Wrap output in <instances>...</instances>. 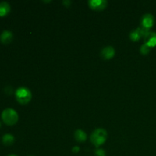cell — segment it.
<instances>
[{
    "label": "cell",
    "mask_w": 156,
    "mask_h": 156,
    "mask_svg": "<svg viewBox=\"0 0 156 156\" xmlns=\"http://www.w3.org/2000/svg\"><path fill=\"white\" fill-rule=\"evenodd\" d=\"M2 120L9 126L15 125L18 120V114L12 108H6L2 112Z\"/></svg>",
    "instance_id": "1"
},
{
    "label": "cell",
    "mask_w": 156,
    "mask_h": 156,
    "mask_svg": "<svg viewBox=\"0 0 156 156\" xmlns=\"http://www.w3.org/2000/svg\"><path fill=\"white\" fill-rule=\"evenodd\" d=\"M15 98L18 103L21 105H27L31 100L32 94L28 88L25 87H20L15 91Z\"/></svg>",
    "instance_id": "2"
},
{
    "label": "cell",
    "mask_w": 156,
    "mask_h": 156,
    "mask_svg": "<svg viewBox=\"0 0 156 156\" xmlns=\"http://www.w3.org/2000/svg\"><path fill=\"white\" fill-rule=\"evenodd\" d=\"M108 137V133L105 129L102 128L96 129L91 136V141L96 147L101 146L105 143Z\"/></svg>",
    "instance_id": "3"
},
{
    "label": "cell",
    "mask_w": 156,
    "mask_h": 156,
    "mask_svg": "<svg viewBox=\"0 0 156 156\" xmlns=\"http://www.w3.org/2000/svg\"><path fill=\"white\" fill-rule=\"evenodd\" d=\"M90 8L95 11L104 10L108 5V2L105 0H90L88 1Z\"/></svg>",
    "instance_id": "4"
},
{
    "label": "cell",
    "mask_w": 156,
    "mask_h": 156,
    "mask_svg": "<svg viewBox=\"0 0 156 156\" xmlns=\"http://www.w3.org/2000/svg\"><path fill=\"white\" fill-rule=\"evenodd\" d=\"M154 19L153 15H152L151 14H146L143 16L141 20V24L142 27H145V28L149 29L151 27H152L154 24Z\"/></svg>",
    "instance_id": "5"
},
{
    "label": "cell",
    "mask_w": 156,
    "mask_h": 156,
    "mask_svg": "<svg viewBox=\"0 0 156 156\" xmlns=\"http://www.w3.org/2000/svg\"><path fill=\"white\" fill-rule=\"evenodd\" d=\"M13 40V34L9 30H5L0 35V41L3 44H9Z\"/></svg>",
    "instance_id": "6"
},
{
    "label": "cell",
    "mask_w": 156,
    "mask_h": 156,
    "mask_svg": "<svg viewBox=\"0 0 156 156\" xmlns=\"http://www.w3.org/2000/svg\"><path fill=\"white\" fill-rule=\"evenodd\" d=\"M145 44H147L149 47H152L156 46V33L149 31L146 36L144 37Z\"/></svg>",
    "instance_id": "7"
},
{
    "label": "cell",
    "mask_w": 156,
    "mask_h": 156,
    "mask_svg": "<svg viewBox=\"0 0 156 156\" xmlns=\"http://www.w3.org/2000/svg\"><path fill=\"white\" fill-rule=\"evenodd\" d=\"M115 55V50L114 47L108 46V47H105L101 50V56L105 59H110L113 58Z\"/></svg>",
    "instance_id": "8"
},
{
    "label": "cell",
    "mask_w": 156,
    "mask_h": 156,
    "mask_svg": "<svg viewBox=\"0 0 156 156\" xmlns=\"http://www.w3.org/2000/svg\"><path fill=\"white\" fill-rule=\"evenodd\" d=\"M11 10L10 5L7 2H0V17H5L9 14Z\"/></svg>",
    "instance_id": "9"
},
{
    "label": "cell",
    "mask_w": 156,
    "mask_h": 156,
    "mask_svg": "<svg viewBox=\"0 0 156 156\" xmlns=\"http://www.w3.org/2000/svg\"><path fill=\"white\" fill-rule=\"evenodd\" d=\"M2 141L5 146H11L15 142V137L10 133H6L2 138Z\"/></svg>",
    "instance_id": "10"
},
{
    "label": "cell",
    "mask_w": 156,
    "mask_h": 156,
    "mask_svg": "<svg viewBox=\"0 0 156 156\" xmlns=\"http://www.w3.org/2000/svg\"><path fill=\"white\" fill-rule=\"evenodd\" d=\"M75 139L76 140V141L82 143L87 140V135L84 131L81 130V129H77L75 133Z\"/></svg>",
    "instance_id": "11"
},
{
    "label": "cell",
    "mask_w": 156,
    "mask_h": 156,
    "mask_svg": "<svg viewBox=\"0 0 156 156\" xmlns=\"http://www.w3.org/2000/svg\"><path fill=\"white\" fill-rule=\"evenodd\" d=\"M143 37V34L141 33L140 27L136 28V30H133L131 31L130 34H129V37L133 41H137L140 39V37Z\"/></svg>",
    "instance_id": "12"
},
{
    "label": "cell",
    "mask_w": 156,
    "mask_h": 156,
    "mask_svg": "<svg viewBox=\"0 0 156 156\" xmlns=\"http://www.w3.org/2000/svg\"><path fill=\"white\" fill-rule=\"evenodd\" d=\"M149 51H150V47H149V46L146 44L142 45L141 49H140V52H141L142 54L147 55L148 53H149Z\"/></svg>",
    "instance_id": "13"
},
{
    "label": "cell",
    "mask_w": 156,
    "mask_h": 156,
    "mask_svg": "<svg viewBox=\"0 0 156 156\" xmlns=\"http://www.w3.org/2000/svg\"><path fill=\"white\" fill-rule=\"evenodd\" d=\"M95 155L96 156H105L106 155V153H105V151L104 149H97L95 151Z\"/></svg>",
    "instance_id": "14"
},
{
    "label": "cell",
    "mask_w": 156,
    "mask_h": 156,
    "mask_svg": "<svg viewBox=\"0 0 156 156\" xmlns=\"http://www.w3.org/2000/svg\"><path fill=\"white\" fill-rule=\"evenodd\" d=\"M79 150H80V149L78 146H75V147L73 148V152L74 153H77V152H79Z\"/></svg>",
    "instance_id": "15"
},
{
    "label": "cell",
    "mask_w": 156,
    "mask_h": 156,
    "mask_svg": "<svg viewBox=\"0 0 156 156\" xmlns=\"http://www.w3.org/2000/svg\"><path fill=\"white\" fill-rule=\"evenodd\" d=\"M63 3H64V4H66V5L68 6V5H69L68 4H69V3H71V2H69V1H66V2L64 1V2H63Z\"/></svg>",
    "instance_id": "16"
},
{
    "label": "cell",
    "mask_w": 156,
    "mask_h": 156,
    "mask_svg": "<svg viewBox=\"0 0 156 156\" xmlns=\"http://www.w3.org/2000/svg\"><path fill=\"white\" fill-rule=\"evenodd\" d=\"M9 156H18V155H9Z\"/></svg>",
    "instance_id": "17"
},
{
    "label": "cell",
    "mask_w": 156,
    "mask_h": 156,
    "mask_svg": "<svg viewBox=\"0 0 156 156\" xmlns=\"http://www.w3.org/2000/svg\"><path fill=\"white\" fill-rule=\"evenodd\" d=\"M0 127H1V122H0Z\"/></svg>",
    "instance_id": "18"
},
{
    "label": "cell",
    "mask_w": 156,
    "mask_h": 156,
    "mask_svg": "<svg viewBox=\"0 0 156 156\" xmlns=\"http://www.w3.org/2000/svg\"><path fill=\"white\" fill-rule=\"evenodd\" d=\"M30 156H32V155H30Z\"/></svg>",
    "instance_id": "19"
}]
</instances>
